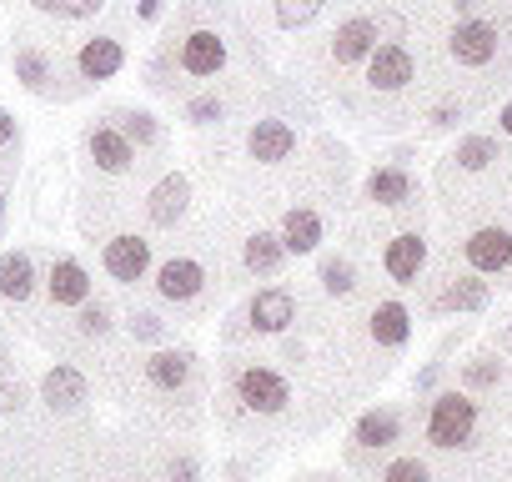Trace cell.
I'll use <instances>...</instances> for the list:
<instances>
[{
	"label": "cell",
	"mask_w": 512,
	"mask_h": 482,
	"mask_svg": "<svg viewBox=\"0 0 512 482\" xmlns=\"http://www.w3.org/2000/svg\"><path fill=\"white\" fill-rule=\"evenodd\" d=\"M477 427V402L462 397V392H442L432 402V417H427V442L437 447H462Z\"/></svg>",
	"instance_id": "cell-1"
},
{
	"label": "cell",
	"mask_w": 512,
	"mask_h": 482,
	"mask_svg": "<svg viewBox=\"0 0 512 482\" xmlns=\"http://www.w3.org/2000/svg\"><path fill=\"white\" fill-rule=\"evenodd\" d=\"M236 397H241L251 412H282V407L292 402V387H287L277 372H267V367H241V372H236Z\"/></svg>",
	"instance_id": "cell-2"
},
{
	"label": "cell",
	"mask_w": 512,
	"mask_h": 482,
	"mask_svg": "<svg viewBox=\"0 0 512 482\" xmlns=\"http://www.w3.org/2000/svg\"><path fill=\"white\" fill-rule=\"evenodd\" d=\"M146 267H151V241H141V236H116V241H106V272H111L116 282H141Z\"/></svg>",
	"instance_id": "cell-3"
},
{
	"label": "cell",
	"mask_w": 512,
	"mask_h": 482,
	"mask_svg": "<svg viewBox=\"0 0 512 482\" xmlns=\"http://www.w3.org/2000/svg\"><path fill=\"white\" fill-rule=\"evenodd\" d=\"M462 252H467V262L477 272H502V267H512V236L502 226H482V231L467 236Z\"/></svg>",
	"instance_id": "cell-4"
},
{
	"label": "cell",
	"mask_w": 512,
	"mask_h": 482,
	"mask_svg": "<svg viewBox=\"0 0 512 482\" xmlns=\"http://www.w3.org/2000/svg\"><path fill=\"white\" fill-rule=\"evenodd\" d=\"M497 56V31L487 21H462L452 31V61L457 66H487Z\"/></svg>",
	"instance_id": "cell-5"
},
{
	"label": "cell",
	"mask_w": 512,
	"mask_h": 482,
	"mask_svg": "<svg viewBox=\"0 0 512 482\" xmlns=\"http://www.w3.org/2000/svg\"><path fill=\"white\" fill-rule=\"evenodd\" d=\"M46 287H51V302H56V307H81V302H91V277H86V267H81L76 257H56Z\"/></svg>",
	"instance_id": "cell-6"
},
{
	"label": "cell",
	"mask_w": 512,
	"mask_h": 482,
	"mask_svg": "<svg viewBox=\"0 0 512 482\" xmlns=\"http://www.w3.org/2000/svg\"><path fill=\"white\" fill-rule=\"evenodd\" d=\"M221 61H226V46H221L216 31H191V36L181 41V66H186L191 76H216Z\"/></svg>",
	"instance_id": "cell-7"
},
{
	"label": "cell",
	"mask_w": 512,
	"mask_h": 482,
	"mask_svg": "<svg viewBox=\"0 0 512 482\" xmlns=\"http://www.w3.org/2000/svg\"><path fill=\"white\" fill-rule=\"evenodd\" d=\"M76 66H81V76H86V81H111V76L126 66V51H121V41L96 36V41H86V46H81Z\"/></svg>",
	"instance_id": "cell-8"
},
{
	"label": "cell",
	"mask_w": 512,
	"mask_h": 482,
	"mask_svg": "<svg viewBox=\"0 0 512 482\" xmlns=\"http://www.w3.org/2000/svg\"><path fill=\"white\" fill-rule=\"evenodd\" d=\"M367 81L377 91H402L412 81V56L402 46H377L372 51V66H367Z\"/></svg>",
	"instance_id": "cell-9"
},
{
	"label": "cell",
	"mask_w": 512,
	"mask_h": 482,
	"mask_svg": "<svg viewBox=\"0 0 512 482\" xmlns=\"http://www.w3.org/2000/svg\"><path fill=\"white\" fill-rule=\"evenodd\" d=\"M91 161L101 166V171H111V176H121V171H131V161H136V151H131V141L116 131V126H96L91 131Z\"/></svg>",
	"instance_id": "cell-10"
},
{
	"label": "cell",
	"mask_w": 512,
	"mask_h": 482,
	"mask_svg": "<svg viewBox=\"0 0 512 482\" xmlns=\"http://www.w3.org/2000/svg\"><path fill=\"white\" fill-rule=\"evenodd\" d=\"M41 392H46V407L51 412H76L81 402H86V377L76 372V367H51L46 372V382H41Z\"/></svg>",
	"instance_id": "cell-11"
},
{
	"label": "cell",
	"mask_w": 512,
	"mask_h": 482,
	"mask_svg": "<svg viewBox=\"0 0 512 482\" xmlns=\"http://www.w3.org/2000/svg\"><path fill=\"white\" fill-rule=\"evenodd\" d=\"M201 282H206V272H201L191 257H176V262H166V267H161L156 292H161L166 302H191V297L201 292Z\"/></svg>",
	"instance_id": "cell-12"
},
{
	"label": "cell",
	"mask_w": 512,
	"mask_h": 482,
	"mask_svg": "<svg viewBox=\"0 0 512 482\" xmlns=\"http://www.w3.org/2000/svg\"><path fill=\"white\" fill-rule=\"evenodd\" d=\"M246 146H251L256 161H287L292 146H297V136H292L287 121H256L251 136H246Z\"/></svg>",
	"instance_id": "cell-13"
},
{
	"label": "cell",
	"mask_w": 512,
	"mask_h": 482,
	"mask_svg": "<svg viewBox=\"0 0 512 482\" xmlns=\"http://www.w3.org/2000/svg\"><path fill=\"white\" fill-rule=\"evenodd\" d=\"M372 46H377V21H367V16H357V21L337 26V36H332V56H337V66L362 61Z\"/></svg>",
	"instance_id": "cell-14"
},
{
	"label": "cell",
	"mask_w": 512,
	"mask_h": 482,
	"mask_svg": "<svg viewBox=\"0 0 512 482\" xmlns=\"http://www.w3.org/2000/svg\"><path fill=\"white\" fill-rule=\"evenodd\" d=\"M292 317H297L292 292H282V287H272V292H256V302H251V327H256V332H282Z\"/></svg>",
	"instance_id": "cell-15"
},
{
	"label": "cell",
	"mask_w": 512,
	"mask_h": 482,
	"mask_svg": "<svg viewBox=\"0 0 512 482\" xmlns=\"http://www.w3.org/2000/svg\"><path fill=\"white\" fill-rule=\"evenodd\" d=\"M186 201H191V186H186V176H161L156 181V191H151V221L156 226H176V216L186 211Z\"/></svg>",
	"instance_id": "cell-16"
},
{
	"label": "cell",
	"mask_w": 512,
	"mask_h": 482,
	"mask_svg": "<svg viewBox=\"0 0 512 482\" xmlns=\"http://www.w3.org/2000/svg\"><path fill=\"white\" fill-rule=\"evenodd\" d=\"M146 382L161 387V392H176L191 382V352H156L146 362Z\"/></svg>",
	"instance_id": "cell-17"
},
{
	"label": "cell",
	"mask_w": 512,
	"mask_h": 482,
	"mask_svg": "<svg viewBox=\"0 0 512 482\" xmlns=\"http://www.w3.org/2000/svg\"><path fill=\"white\" fill-rule=\"evenodd\" d=\"M36 287V267L26 252H11V257H0V297L6 302H26Z\"/></svg>",
	"instance_id": "cell-18"
},
{
	"label": "cell",
	"mask_w": 512,
	"mask_h": 482,
	"mask_svg": "<svg viewBox=\"0 0 512 482\" xmlns=\"http://www.w3.org/2000/svg\"><path fill=\"white\" fill-rule=\"evenodd\" d=\"M317 241H322V216L307 211V206L287 211V221H282V247H287V252H312Z\"/></svg>",
	"instance_id": "cell-19"
},
{
	"label": "cell",
	"mask_w": 512,
	"mask_h": 482,
	"mask_svg": "<svg viewBox=\"0 0 512 482\" xmlns=\"http://www.w3.org/2000/svg\"><path fill=\"white\" fill-rule=\"evenodd\" d=\"M422 262H427V241L422 236H397L392 247H387V272L397 277V282H412L417 272H422Z\"/></svg>",
	"instance_id": "cell-20"
},
{
	"label": "cell",
	"mask_w": 512,
	"mask_h": 482,
	"mask_svg": "<svg viewBox=\"0 0 512 482\" xmlns=\"http://www.w3.org/2000/svg\"><path fill=\"white\" fill-rule=\"evenodd\" d=\"M407 307L402 302H382L377 312H372V337L382 342V347H402L407 342Z\"/></svg>",
	"instance_id": "cell-21"
},
{
	"label": "cell",
	"mask_w": 512,
	"mask_h": 482,
	"mask_svg": "<svg viewBox=\"0 0 512 482\" xmlns=\"http://www.w3.org/2000/svg\"><path fill=\"white\" fill-rule=\"evenodd\" d=\"M367 196L382 201V206H402V201H412V176L407 171H372L367 176Z\"/></svg>",
	"instance_id": "cell-22"
},
{
	"label": "cell",
	"mask_w": 512,
	"mask_h": 482,
	"mask_svg": "<svg viewBox=\"0 0 512 482\" xmlns=\"http://www.w3.org/2000/svg\"><path fill=\"white\" fill-rule=\"evenodd\" d=\"M16 81L26 86V91H51V61L36 51V46H26V51H16Z\"/></svg>",
	"instance_id": "cell-23"
},
{
	"label": "cell",
	"mask_w": 512,
	"mask_h": 482,
	"mask_svg": "<svg viewBox=\"0 0 512 482\" xmlns=\"http://www.w3.org/2000/svg\"><path fill=\"white\" fill-rule=\"evenodd\" d=\"M487 302V287L477 282V277H462V282H452L442 297H437V312H477Z\"/></svg>",
	"instance_id": "cell-24"
},
{
	"label": "cell",
	"mask_w": 512,
	"mask_h": 482,
	"mask_svg": "<svg viewBox=\"0 0 512 482\" xmlns=\"http://www.w3.org/2000/svg\"><path fill=\"white\" fill-rule=\"evenodd\" d=\"M397 427H402L397 412H387V407H382V412H367V417L357 422V442H362V447H387V442H397Z\"/></svg>",
	"instance_id": "cell-25"
},
{
	"label": "cell",
	"mask_w": 512,
	"mask_h": 482,
	"mask_svg": "<svg viewBox=\"0 0 512 482\" xmlns=\"http://www.w3.org/2000/svg\"><path fill=\"white\" fill-rule=\"evenodd\" d=\"M246 267H251V272H262V277L277 272V267H282V241L267 236V231H256V236L246 241Z\"/></svg>",
	"instance_id": "cell-26"
},
{
	"label": "cell",
	"mask_w": 512,
	"mask_h": 482,
	"mask_svg": "<svg viewBox=\"0 0 512 482\" xmlns=\"http://www.w3.org/2000/svg\"><path fill=\"white\" fill-rule=\"evenodd\" d=\"M457 161H462L467 171H482V166L497 161V141H487V136H467V141L457 146Z\"/></svg>",
	"instance_id": "cell-27"
},
{
	"label": "cell",
	"mask_w": 512,
	"mask_h": 482,
	"mask_svg": "<svg viewBox=\"0 0 512 482\" xmlns=\"http://www.w3.org/2000/svg\"><path fill=\"white\" fill-rule=\"evenodd\" d=\"M317 11H322V0H277V26H282V31H297V26H307Z\"/></svg>",
	"instance_id": "cell-28"
},
{
	"label": "cell",
	"mask_w": 512,
	"mask_h": 482,
	"mask_svg": "<svg viewBox=\"0 0 512 482\" xmlns=\"http://www.w3.org/2000/svg\"><path fill=\"white\" fill-rule=\"evenodd\" d=\"M36 6L46 11V16H66V21H86V16H96L106 0H36Z\"/></svg>",
	"instance_id": "cell-29"
},
{
	"label": "cell",
	"mask_w": 512,
	"mask_h": 482,
	"mask_svg": "<svg viewBox=\"0 0 512 482\" xmlns=\"http://www.w3.org/2000/svg\"><path fill=\"white\" fill-rule=\"evenodd\" d=\"M121 136L146 146V141H156V121H151L146 111H126V116H121Z\"/></svg>",
	"instance_id": "cell-30"
},
{
	"label": "cell",
	"mask_w": 512,
	"mask_h": 482,
	"mask_svg": "<svg viewBox=\"0 0 512 482\" xmlns=\"http://www.w3.org/2000/svg\"><path fill=\"white\" fill-rule=\"evenodd\" d=\"M382 482H427V467H422L417 457H402V462H392V467L382 472Z\"/></svg>",
	"instance_id": "cell-31"
},
{
	"label": "cell",
	"mask_w": 512,
	"mask_h": 482,
	"mask_svg": "<svg viewBox=\"0 0 512 482\" xmlns=\"http://www.w3.org/2000/svg\"><path fill=\"white\" fill-rule=\"evenodd\" d=\"M322 287L337 292V297L352 292V267H347V262H327V267H322Z\"/></svg>",
	"instance_id": "cell-32"
},
{
	"label": "cell",
	"mask_w": 512,
	"mask_h": 482,
	"mask_svg": "<svg viewBox=\"0 0 512 482\" xmlns=\"http://www.w3.org/2000/svg\"><path fill=\"white\" fill-rule=\"evenodd\" d=\"M186 116H191L196 126H211V121H221V101H216V96H196V101L186 106Z\"/></svg>",
	"instance_id": "cell-33"
},
{
	"label": "cell",
	"mask_w": 512,
	"mask_h": 482,
	"mask_svg": "<svg viewBox=\"0 0 512 482\" xmlns=\"http://www.w3.org/2000/svg\"><path fill=\"white\" fill-rule=\"evenodd\" d=\"M106 327H111V322H106V307H101V302H96V307L81 302V332H86V337H101Z\"/></svg>",
	"instance_id": "cell-34"
},
{
	"label": "cell",
	"mask_w": 512,
	"mask_h": 482,
	"mask_svg": "<svg viewBox=\"0 0 512 482\" xmlns=\"http://www.w3.org/2000/svg\"><path fill=\"white\" fill-rule=\"evenodd\" d=\"M467 382H472V387H492V382H497V362H492V357L472 362V367H467Z\"/></svg>",
	"instance_id": "cell-35"
},
{
	"label": "cell",
	"mask_w": 512,
	"mask_h": 482,
	"mask_svg": "<svg viewBox=\"0 0 512 482\" xmlns=\"http://www.w3.org/2000/svg\"><path fill=\"white\" fill-rule=\"evenodd\" d=\"M131 332H136V337H146V342H151V337H161V322H156V317H151V312H136V317H131Z\"/></svg>",
	"instance_id": "cell-36"
},
{
	"label": "cell",
	"mask_w": 512,
	"mask_h": 482,
	"mask_svg": "<svg viewBox=\"0 0 512 482\" xmlns=\"http://www.w3.org/2000/svg\"><path fill=\"white\" fill-rule=\"evenodd\" d=\"M21 402H26L21 382H16V387H0V412H21Z\"/></svg>",
	"instance_id": "cell-37"
},
{
	"label": "cell",
	"mask_w": 512,
	"mask_h": 482,
	"mask_svg": "<svg viewBox=\"0 0 512 482\" xmlns=\"http://www.w3.org/2000/svg\"><path fill=\"white\" fill-rule=\"evenodd\" d=\"M171 477H176V482H196V462H191V457H176V462H171Z\"/></svg>",
	"instance_id": "cell-38"
},
{
	"label": "cell",
	"mask_w": 512,
	"mask_h": 482,
	"mask_svg": "<svg viewBox=\"0 0 512 482\" xmlns=\"http://www.w3.org/2000/svg\"><path fill=\"white\" fill-rule=\"evenodd\" d=\"M11 141H16V116L0 106V146H11Z\"/></svg>",
	"instance_id": "cell-39"
},
{
	"label": "cell",
	"mask_w": 512,
	"mask_h": 482,
	"mask_svg": "<svg viewBox=\"0 0 512 482\" xmlns=\"http://www.w3.org/2000/svg\"><path fill=\"white\" fill-rule=\"evenodd\" d=\"M156 11H161V0H136V16L141 21H156Z\"/></svg>",
	"instance_id": "cell-40"
},
{
	"label": "cell",
	"mask_w": 512,
	"mask_h": 482,
	"mask_svg": "<svg viewBox=\"0 0 512 482\" xmlns=\"http://www.w3.org/2000/svg\"><path fill=\"white\" fill-rule=\"evenodd\" d=\"M432 121H437V126H452V121H457V111H452V106H437V116H432Z\"/></svg>",
	"instance_id": "cell-41"
},
{
	"label": "cell",
	"mask_w": 512,
	"mask_h": 482,
	"mask_svg": "<svg viewBox=\"0 0 512 482\" xmlns=\"http://www.w3.org/2000/svg\"><path fill=\"white\" fill-rule=\"evenodd\" d=\"M502 131L512 136V106H502Z\"/></svg>",
	"instance_id": "cell-42"
},
{
	"label": "cell",
	"mask_w": 512,
	"mask_h": 482,
	"mask_svg": "<svg viewBox=\"0 0 512 482\" xmlns=\"http://www.w3.org/2000/svg\"><path fill=\"white\" fill-rule=\"evenodd\" d=\"M0 216H6V196H0Z\"/></svg>",
	"instance_id": "cell-43"
}]
</instances>
